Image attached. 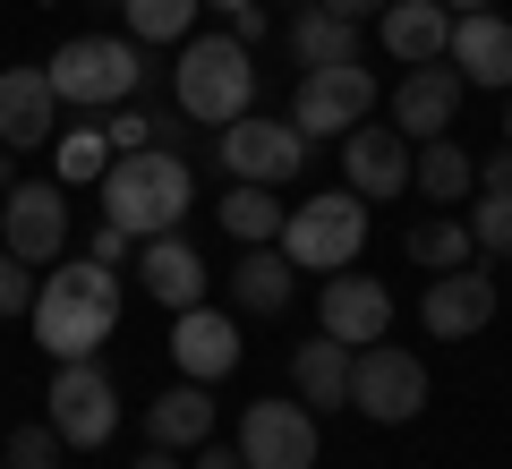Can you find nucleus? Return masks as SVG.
Wrapping results in <instances>:
<instances>
[{
	"label": "nucleus",
	"instance_id": "nucleus-1",
	"mask_svg": "<svg viewBox=\"0 0 512 469\" xmlns=\"http://www.w3.org/2000/svg\"><path fill=\"white\" fill-rule=\"evenodd\" d=\"M26 316H35V342L52 359H94L111 342V325H120V273L94 265V256H69V265H52L35 282Z\"/></svg>",
	"mask_w": 512,
	"mask_h": 469
},
{
	"label": "nucleus",
	"instance_id": "nucleus-2",
	"mask_svg": "<svg viewBox=\"0 0 512 469\" xmlns=\"http://www.w3.org/2000/svg\"><path fill=\"white\" fill-rule=\"evenodd\" d=\"M103 222H120L128 239H163L188 222V205H197V171L171 154V145H137V154H111L103 180Z\"/></svg>",
	"mask_w": 512,
	"mask_h": 469
},
{
	"label": "nucleus",
	"instance_id": "nucleus-3",
	"mask_svg": "<svg viewBox=\"0 0 512 469\" xmlns=\"http://www.w3.org/2000/svg\"><path fill=\"white\" fill-rule=\"evenodd\" d=\"M171 103L205 128H231L239 111H256V52L239 35H188L180 69H171Z\"/></svg>",
	"mask_w": 512,
	"mask_h": 469
},
{
	"label": "nucleus",
	"instance_id": "nucleus-4",
	"mask_svg": "<svg viewBox=\"0 0 512 469\" xmlns=\"http://www.w3.org/2000/svg\"><path fill=\"white\" fill-rule=\"evenodd\" d=\"M43 69H52V94L77 103V111H120L128 94L146 86V60H137V43H120V35H69Z\"/></svg>",
	"mask_w": 512,
	"mask_h": 469
},
{
	"label": "nucleus",
	"instance_id": "nucleus-5",
	"mask_svg": "<svg viewBox=\"0 0 512 469\" xmlns=\"http://www.w3.org/2000/svg\"><path fill=\"white\" fill-rule=\"evenodd\" d=\"M359 248H367V197H350V188L308 197V205L282 214V256H291L299 273H342Z\"/></svg>",
	"mask_w": 512,
	"mask_h": 469
},
{
	"label": "nucleus",
	"instance_id": "nucleus-6",
	"mask_svg": "<svg viewBox=\"0 0 512 469\" xmlns=\"http://www.w3.org/2000/svg\"><path fill=\"white\" fill-rule=\"evenodd\" d=\"M350 410L376 418V427H410L427 410V367L410 350H393V342L350 350Z\"/></svg>",
	"mask_w": 512,
	"mask_h": 469
},
{
	"label": "nucleus",
	"instance_id": "nucleus-7",
	"mask_svg": "<svg viewBox=\"0 0 512 469\" xmlns=\"http://www.w3.org/2000/svg\"><path fill=\"white\" fill-rule=\"evenodd\" d=\"M214 154L231 163V180H256V188H282V180L308 171V137H299V120H265V111H239V120L222 128Z\"/></svg>",
	"mask_w": 512,
	"mask_h": 469
},
{
	"label": "nucleus",
	"instance_id": "nucleus-8",
	"mask_svg": "<svg viewBox=\"0 0 512 469\" xmlns=\"http://www.w3.org/2000/svg\"><path fill=\"white\" fill-rule=\"evenodd\" d=\"M325 435H316L308 401H248L239 410V461L248 469H316Z\"/></svg>",
	"mask_w": 512,
	"mask_h": 469
},
{
	"label": "nucleus",
	"instance_id": "nucleus-9",
	"mask_svg": "<svg viewBox=\"0 0 512 469\" xmlns=\"http://www.w3.org/2000/svg\"><path fill=\"white\" fill-rule=\"evenodd\" d=\"M367 111H376V77H367L359 60H333V69H299V94H291L299 137H350Z\"/></svg>",
	"mask_w": 512,
	"mask_h": 469
},
{
	"label": "nucleus",
	"instance_id": "nucleus-10",
	"mask_svg": "<svg viewBox=\"0 0 512 469\" xmlns=\"http://www.w3.org/2000/svg\"><path fill=\"white\" fill-rule=\"evenodd\" d=\"M43 418L60 427V444H111V427H120V393H111V376L94 359H60L52 367V401H43Z\"/></svg>",
	"mask_w": 512,
	"mask_h": 469
},
{
	"label": "nucleus",
	"instance_id": "nucleus-11",
	"mask_svg": "<svg viewBox=\"0 0 512 469\" xmlns=\"http://www.w3.org/2000/svg\"><path fill=\"white\" fill-rule=\"evenodd\" d=\"M0 248L26 256V265H60V248H69V197H60V180H18L0 197Z\"/></svg>",
	"mask_w": 512,
	"mask_h": 469
},
{
	"label": "nucleus",
	"instance_id": "nucleus-12",
	"mask_svg": "<svg viewBox=\"0 0 512 469\" xmlns=\"http://www.w3.org/2000/svg\"><path fill=\"white\" fill-rule=\"evenodd\" d=\"M410 163H419V154H410V137L402 128H350L342 137V188L350 197H367V205H393L410 188Z\"/></svg>",
	"mask_w": 512,
	"mask_h": 469
},
{
	"label": "nucleus",
	"instance_id": "nucleus-13",
	"mask_svg": "<svg viewBox=\"0 0 512 469\" xmlns=\"http://www.w3.org/2000/svg\"><path fill=\"white\" fill-rule=\"evenodd\" d=\"M316 333H333V342H350V350L384 342V333H393V290H384L376 273H333L325 299H316Z\"/></svg>",
	"mask_w": 512,
	"mask_h": 469
},
{
	"label": "nucleus",
	"instance_id": "nucleus-14",
	"mask_svg": "<svg viewBox=\"0 0 512 469\" xmlns=\"http://www.w3.org/2000/svg\"><path fill=\"white\" fill-rule=\"evenodd\" d=\"M419 316H427L436 342H470V333H487V316H495V273H478V256H470V265H453V273H436L427 299H419Z\"/></svg>",
	"mask_w": 512,
	"mask_h": 469
},
{
	"label": "nucleus",
	"instance_id": "nucleus-15",
	"mask_svg": "<svg viewBox=\"0 0 512 469\" xmlns=\"http://www.w3.org/2000/svg\"><path fill=\"white\" fill-rule=\"evenodd\" d=\"M171 359H180L188 384H222L239 367V316H222V307H180V316H171Z\"/></svg>",
	"mask_w": 512,
	"mask_h": 469
},
{
	"label": "nucleus",
	"instance_id": "nucleus-16",
	"mask_svg": "<svg viewBox=\"0 0 512 469\" xmlns=\"http://www.w3.org/2000/svg\"><path fill=\"white\" fill-rule=\"evenodd\" d=\"M444 60L461 69V86H487V94H512V26L495 9H461L453 18V43Z\"/></svg>",
	"mask_w": 512,
	"mask_h": 469
},
{
	"label": "nucleus",
	"instance_id": "nucleus-17",
	"mask_svg": "<svg viewBox=\"0 0 512 469\" xmlns=\"http://www.w3.org/2000/svg\"><path fill=\"white\" fill-rule=\"evenodd\" d=\"M60 137V94L52 69H0V145H52Z\"/></svg>",
	"mask_w": 512,
	"mask_h": 469
},
{
	"label": "nucleus",
	"instance_id": "nucleus-18",
	"mask_svg": "<svg viewBox=\"0 0 512 469\" xmlns=\"http://www.w3.org/2000/svg\"><path fill=\"white\" fill-rule=\"evenodd\" d=\"M453 111H461V69L453 60H427V69H410L402 86H393V128L402 137H444L453 128Z\"/></svg>",
	"mask_w": 512,
	"mask_h": 469
},
{
	"label": "nucleus",
	"instance_id": "nucleus-19",
	"mask_svg": "<svg viewBox=\"0 0 512 469\" xmlns=\"http://www.w3.org/2000/svg\"><path fill=\"white\" fill-rule=\"evenodd\" d=\"M384 52L402 60V69H427V60H444V43H453V9L444 0H384Z\"/></svg>",
	"mask_w": 512,
	"mask_h": 469
},
{
	"label": "nucleus",
	"instance_id": "nucleus-20",
	"mask_svg": "<svg viewBox=\"0 0 512 469\" xmlns=\"http://www.w3.org/2000/svg\"><path fill=\"white\" fill-rule=\"evenodd\" d=\"M137 273H146V290L180 316V307H205V256L188 248L180 231H163V239H137Z\"/></svg>",
	"mask_w": 512,
	"mask_h": 469
},
{
	"label": "nucleus",
	"instance_id": "nucleus-21",
	"mask_svg": "<svg viewBox=\"0 0 512 469\" xmlns=\"http://www.w3.org/2000/svg\"><path fill=\"white\" fill-rule=\"evenodd\" d=\"M291 282H299V265L282 256V239H274V248H239L231 307H239V316H282V307H291Z\"/></svg>",
	"mask_w": 512,
	"mask_h": 469
},
{
	"label": "nucleus",
	"instance_id": "nucleus-22",
	"mask_svg": "<svg viewBox=\"0 0 512 469\" xmlns=\"http://www.w3.org/2000/svg\"><path fill=\"white\" fill-rule=\"evenodd\" d=\"M146 444H163V452H197V444H214V393L180 376V384H171V393L146 410Z\"/></svg>",
	"mask_w": 512,
	"mask_h": 469
},
{
	"label": "nucleus",
	"instance_id": "nucleus-23",
	"mask_svg": "<svg viewBox=\"0 0 512 469\" xmlns=\"http://www.w3.org/2000/svg\"><path fill=\"white\" fill-rule=\"evenodd\" d=\"M291 384L308 410H342L350 401V342H333V333H316V342L291 350Z\"/></svg>",
	"mask_w": 512,
	"mask_h": 469
},
{
	"label": "nucleus",
	"instance_id": "nucleus-24",
	"mask_svg": "<svg viewBox=\"0 0 512 469\" xmlns=\"http://www.w3.org/2000/svg\"><path fill=\"white\" fill-rule=\"evenodd\" d=\"M410 188H419V197H436V205H461L478 188V154L461 137H427L419 145V163H410Z\"/></svg>",
	"mask_w": 512,
	"mask_h": 469
},
{
	"label": "nucleus",
	"instance_id": "nucleus-25",
	"mask_svg": "<svg viewBox=\"0 0 512 469\" xmlns=\"http://www.w3.org/2000/svg\"><path fill=\"white\" fill-rule=\"evenodd\" d=\"M291 52H299V69H333V60H359V26L308 0V9H299V26H291Z\"/></svg>",
	"mask_w": 512,
	"mask_h": 469
},
{
	"label": "nucleus",
	"instance_id": "nucleus-26",
	"mask_svg": "<svg viewBox=\"0 0 512 469\" xmlns=\"http://www.w3.org/2000/svg\"><path fill=\"white\" fill-rule=\"evenodd\" d=\"M282 214H291V205H274V188H256V180H239L231 197H222V231H231L239 248H274Z\"/></svg>",
	"mask_w": 512,
	"mask_h": 469
},
{
	"label": "nucleus",
	"instance_id": "nucleus-27",
	"mask_svg": "<svg viewBox=\"0 0 512 469\" xmlns=\"http://www.w3.org/2000/svg\"><path fill=\"white\" fill-rule=\"evenodd\" d=\"M197 9H205V0H120V18H128V43H188Z\"/></svg>",
	"mask_w": 512,
	"mask_h": 469
},
{
	"label": "nucleus",
	"instance_id": "nucleus-28",
	"mask_svg": "<svg viewBox=\"0 0 512 469\" xmlns=\"http://www.w3.org/2000/svg\"><path fill=\"white\" fill-rule=\"evenodd\" d=\"M103 171H111V137H103V120L60 128V163H52V180H60V188H86V180H103Z\"/></svg>",
	"mask_w": 512,
	"mask_h": 469
},
{
	"label": "nucleus",
	"instance_id": "nucleus-29",
	"mask_svg": "<svg viewBox=\"0 0 512 469\" xmlns=\"http://www.w3.org/2000/svg\"><path fill=\"white\" fill-rule=\"evenodd\" d=\"M410 256H419L427 273H453V265H470V256H478V239H470V222L436 214V222H419V231H410Z\"/></svg>",
	"mask_w": 512,
	"mask_h": 469
},
{
	"label": "nucleus",
	"instance_id": "nucleus-30",
	"mask_svg": "<svg viewBox=\"0 0 512 469\" xmlns=\"http://www.w3.org/2000/svg\"><path fill=\"white\" fill-rule=\"evenodd\" d=\"M60 452H69V444H60V427H52V418H35V427L9 435V452H0V461H9V469H60Z\"/></svg>",
	"mask_w": 512,
	"mask_h": 469
},
{
	"label": "nucleus",
	"instance_id": "nucleus-31",
	"mask_svg": "<svg viewBox=\"0 0 512 469\" xmlns=\"http://www.w3.org/2000/svg\"><path fill=\"white\" fill-rule=\"evenodd\" d=\"M470 239H478V256H512V197H478L470 205Z\"/></svg>",
	"mask_w": 512,
	"mask_h": 469
},
{
	"label": "nucleus",
	"instance_id": "nucleus-32",
	"mask_svg": "<svg viewBox=\"0 0 512 469\" xmlns=\"http://www.w3.org/2000/svg\"><path fill=\"white\" fill-rule=\"evenodd\" d=\"M35 282H43V273L26 265V256L0 248V316H26V307H35Z\"/></svg>",
	"mask_w": 512,
	"mask_h": 469
},
{
	"label": "nucleus",
	"instance_id": "nucleus-33",
	"mask_svg": "<svg viewBox=\"0 0 512 469\" xmlns=\"http://www.w3.org/2000/svg\"><path fill=\"white\" fill-rule=\"evenodd\" d=\"M111 154H137V145H154V120H137V111H120V120H103Z\"/></svg>",
	"mask_w": 512,
	"mask_h": 469
},
{
	"label": "nucleus",
	"instance_id": "nucleus-34",
	"mask_svg": "<svg viewBox=\"0 0 512 469\" xmlns=\"http://www.w3.org/2000/svg\"><path fill=\"white\" fill-rule=\"evenodd\" d=\"M128 248H137V239H128V231H120V222H103V231H94V265H120V256H128Z\"/></svg>",
	"mask_w": 512,
	"mask_h": 469
},
{
	"label": "nucleus",
	"instance_id": "nucleus-35",
	"mask_svg": "<svg viewBox=\"0 0 512 469\" xmlns=\"http://www.w3.org/2000/svg\"><path fill=\"white\" fill-rule=\"evenodd\" d=\"M478 188H495V197H512V145H504V154H487V163H478Z\"/></svg>",
	"mask_w": 512,
	"mask_h": 469
},
{
	"label": "nucleus",
	"instance_id": "nucleus-36",
	"mask_svg": "<svg viewBox=\"0 0 512 469\" xmlns=\"http://www.w3.org/2000/svg\"><path fill=\"white\" fill-rule=\"evenodd\" d=\"M316 9H333V18H350V26H367V18H384V0H316Z\"/></svg>",
	"mask_w": 512,
	"mask_h": 469
},
{
	"label": "nucleus",
	"instance_id": "nucleus-37",
	"mask_svg": "<svg viewBox=\"0 0 512 469\" xmlns=\"http://www.w3.org/2000/svg\"><path fill=\"white\" fill-rule=\"evenodd\" d=\"M197 469H248V461H239V444H197Z\"/></svg>",
	"mask_w": 512,
	"mask_h": 469
},
{
	"label": "nucleus",
	"instance_id": "nucleus-38",
	"mask_svg": "<svg viewBox=\"0 0 512 469\" xmlns=\"http://www.w3.org/2000/svg\"><path fill=\"white\" fill-rule=\"evenodd\" d=\"M18 188V145H0V197Z\"/></svg>",
	"mask_w": 512,
	"mask_h": 469
},
{
	"label": "nucleus",
	"instance_id": "nucleus-39",
	"mask_svg": "<svg viewBox=\"0 0 512 469\" xmlns=\"http://www.w3.org/2000/svg\"><path fill=\"white\" fill-rule=\"evenodd\" d=\"M137 469H180V452H163V444H154V452H137Z\"/></svg>",
	"mask_w": 512,
	"mask_h": 469
},
{
	"label": "nucleus",
	"instance_id": "nucleus-40",
	"mask_svg": "<svg viewBox=\"0 0 512 469\" xmlns=\"http://www.w3.org/2000/svg\"><path fill=\"white\" fill-rule=\"evenodd\" d=\"M205 9H231V18H239V9H256V0H205Z\"/></svg>",
	"mask_w": 512,
	"mask_h": 469
},
{
	"label": "nucleus",
	"instance_id": "nucleus-41",
	"mask_svg": "<svg viewBox=\"0 0 512 469\" xmlns=\"http://www.w3.org/2000/svg\"><path fill=\"white\" fill-rule=\"evenodd\" d=\"M444 9H453V18H461V9H495V0H444Z\"/></svg>",
	"mask_w": 512,
	"mask_h": 469
},
{
	"label": "nucleus",
	"instance_id": "nucleus-42",
	"mask_svg": "<svg viewBox=\"0 0 512 469\" xmlns=\"http://www.w3.org/2000/svg\"><path fill=\"white\" fill-rule=\"evenodd\" d=\"M504 145H512V111H504Z\"/></svg>",
	"mask_w": 512,
	"mask_h": 469
},
{
	"label": "nucleus",
	"instance_id": "nucleus-43",
	"mask_svg": "<svg viewBox=\"0 0 512 469\" xmlns=\"http://www.w3.org/2000/svg\"><path fill=\"white\" fill-rule=\"evenodd\" d=\"M0 469H9V461H0Z\"/></svg>",
	"mask_w": 512,
	"mask_h": 469
}]
</instances>
